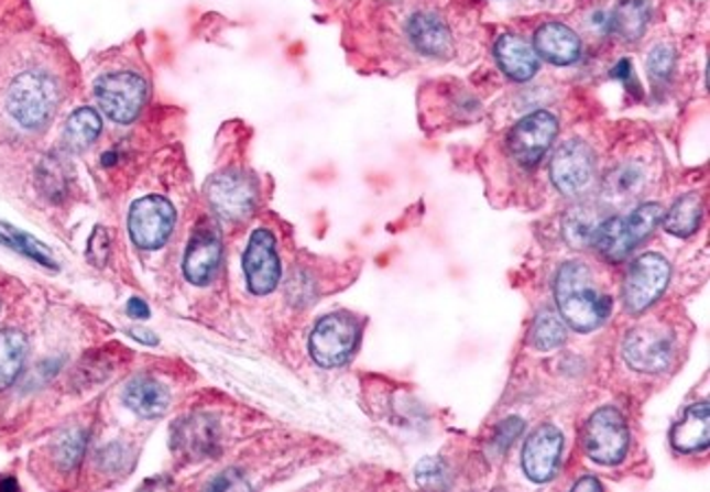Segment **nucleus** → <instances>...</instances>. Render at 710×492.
I'll list each match as a JSON object with an SVG mask.
<instances>
[{
  "mask_svg": "<svg viewBox=\"0 0 710 492\" xmlns=\"http://www.w3.org/2000/svg\"><path fill=\"white\" fill-rule=\"evenodd\" d=\"M556 300L560 316L579 332L594 330L612 309V300L599 292L592 272L579 261H570L558 272Z\"/></svg>",
  "mask_w": 710,
  "mask_h": 492,
  "instance_id": "f257e3e1",
  "label": "nucleus"
},
{
  "mask_svg": "<svg viewBox=\"0 0 710 492\" xmlns=\"http://www.w3.org/2000/svg\"><path fill=\"white\" fill-rule=\"evenodd\" d=\"M9 114L26 130L44 128L57 108V86L40 70L18 75L7 92Z\"/></svg>",
  "mask_w": 710,
  "mask_h": 492,
  "instance_id": "f03ea898",
  "label": "nucleus"
},
{
  "mask_svg": "<svg viewBox=\"0 0 710 492\" xmlns=\"http://www.w3.org/2000/svg\"><path fill=\"white\" fill-rule=\"evenodd\" d=\"M583 449L597 464L612 467L623 462L630 449V429L619 409L601 407L588 418L583 429Z\"/></svg>",
  "mask_w": 710,
  "mask_h": 492,
  "instance_id": "7ed1b4c3",
  "label": "nucleus"
},
{
  "mask_svg": "<svg viewBox=\"0 0 710 492\" xmlns=\"http://www.w3.org/2000/svg\"><path fill=\"white\" fill-rule=\"evenodd\" d=\"M95 97L99 108L114 123L128 125L141 114L146 99V81L139 73H132V70L108 73L97 79Z\"/></svg>",
  "mask_w": 710,
  "mask_h": 492,
  "instance_id": "20e7f679",
  "label": "nucleus"
},
{
  "mask_svg": "<svg viewBox=\"0 0 710 492\" xmlns=\"http://www.w3.org/2000/svg\"><path fill=\"white\" fill-rule=\"evenodd\" d=\"M359 343V325L348 314L324 316L310 332V357L321 368L343 365Z\"/></svg>",
  "mask_w": 710,
  "mask_h": 492,
  "instance_id": "39448f33",
  "label": "nucleus"
},
{
  "mask_svg": "<svg viewBox=\"0 0 710 492\" xmlns=\"http://www.w3.org/2000/svg\"><path fill=\"white\" fill-rule=\"evenodd\" d=\"M669 276H671V267L665 256L656 252H647L638 256L632 263L623 287L625 309L634 316L647 311L665 294Z\"/></svg>",
  "mask_w": 710,
  "mask_h": 492,
  "instance_id": "423d86ee",
  "label": "nucleus"
},
{
  "mask_svg": "<svg viewBox=\"0 0 710 492\" xmlns=\"http://www.w3.org/2000/svg\"><path fill=\"white\" fill-rule=\"evenodd\" d=\"M259 199V184L241 171H226L210 179L208 201L212 210L226 221L248 219Z\"/></svg>",
  "mask_w": 710,
  "mask_h": 492,
  "instance_id": "0eeeda50",
  "label": "nucleus"
},
{
  "mask_svg": "<svg viewBox=\"0 0 710 492\" xmlns=\"http://www.w3.org/2000/svg\"><path fill=\"white\" fill-rule=\"evenodd\" d=\"M558 128V119L547 110H538L525 117L512 128L507 136L510 156L523 166H536L556 141Z\"/></svg>",
  "mask_w": 710,
  "mask_h": 492,
  "instance_id": "6e6552de",
  "label": "nucleus"
},
{
  "mask_svg": "<svg viewBox=\"0 0 710 492\" xmlns=\"http://www.w3.org/2000/svg\"><path fill=\"white\" fill-rule=\"evenodd\" d=\"M130 237L141 250L162 248L175 226V210L168 199L160 195H146L130 208Z\"/></svg>",
  "mask_w": 710,
  "mask_h": 492,
  "instance_id": "1a4fd4ad",
  "label": "nucleus"
},
{
  "mask_svg": "<svg viewBox=\"0 0 710 492\" xmlns=\"http://www.w3.org/2000/svg\"><path fill=\"white\" fill-rule=\"evenodd\" d=\"M623 354L636 372H663L674 357V337L667 328L643 325L632 328L623 341Z\"/></svg>",
  "mask_w": 710,
  "mask_h": 492,
  "instance_id": "9d476101",
  "label": "nucleus"
},
{
  "mask_svg": "<svg viewBox=\"0 0 710 492\" xmlns=\"http://www.w3.org/2000/svg\"><path fill=\"white\" fill-rule=\"evenodd\" d=\"M243 270L248 287L254 296H267L278 287L283 267L276 250V237L270 230L259 228L252 234L243 254Z\"/></svg>",
  "mask_w": 710,
  "mask_h": 492,
  "instance_id": "9b49d317",
  "label": "nucleus"
},
{
  "mask_svg": "<svg viewBox=\"0 0 710 492\" xmlns=\"http://www.w3.org/2000/svg\"><path fill=\"white\" fill-rule=\"evenodd\" d=\"M597 175V156L583 141L565 143L551 161V179L565 195H581Z\"/></svg>",
  "mask_w": 710,
  "mask_h": 492,
  "instance_id": "f8f14e48",
  "label": "nucleus"
},
{
  "mask_svg": "<svg viewBox=\"0 0 710 492\" xmlns=\"http://www.w3.org/2000/svg\"><path fill=\"white\" fill-rule=\"evenodd\" d=\"M562 447H565V436L558 427H554V425L538 427L527 438L525 449H523L525 475L536 484H545V482L554 480V475L558 473V467H560Z\"/></svg>",
  "mask_w": 710,
  "mask_h": 492,
  "instance_id": "ddd939ff",
  "label": "nucleus"
},
{
  "mask_svg": "<svg viewBox=\"0 0 710 492\" xmlns=\"http://www.w3.org/2000/svg\"><path fill=\"white\" fill-rule=\"evenodd\" d=\"M221 263V239L219 232L208 226L199 228L184 254V276L193 285H208L212 276L217 274V267Z\"/></svg>",
  "mask_w": 710,
  "mask_h": 492,
  "instance_id": "4468645a",
  "label": "nucleus"
},
{
  "mask_svg": "<svg viewBox=\"0 0 710 492\" xmlns=\"http://www.w3.org/2000/svg\"><path fill=\"white\" fill-rule=\"evenodd\" d=\"M494 57L501 70L514 81H529L540 66L536 48L518 35H501L494 44Z\"/></svg>",
  "mask_w": 710,
  "mask_h": 492,
  "instance_id": "2eb2a0df",
  "label": "nucleus"
},
{
  "mask_svg": "<svg viewBox=\"0 0 710 492\" xmlns=\"http://www.w3.org/2000/svg\"><path fill=\"white\" fill-rule=\"evenodd\" d=\"M534 48L538 57L556 64V66H568L579 59L581 53V42L577 33L562 24V22H547L536 31L534 37Z\"/></svg>",
  "mask_w": 710,
  "mask_h": 492,
  "instance_id": "dca6fc26",
  "label": "nucleus"
},
{
  "mask_svg": "<svg viewBox=\"0 0 710 492\" xmlns=\"http://www.w3.org/2000/svg\"><path fill=\"white\" fill-rule=\"evenodd\" d=\"M219 442L217 425L208 416H193L173 429V447L193 460L215 453Z\"/></svg>",
  "mask_w": 710,
  "mask_h": 492,
  "instance_id": "f3484780",
  "label": "nucleus"
},
{
  "mask_svg": "<svg viewBox=\"0 0 710 492\" xmlns=\"http://www.w3.org/2000/svg\"><path fill=\"white\" fill-rule=\"evenodd\" d=\"M407 33L414 46L428 57H446L452 51V35L448 24L430 11L416 13L409 20Z\"/></svg>",
  "mask_w": 710,
  "mask_h": 492,
  "instance_id": "a211bd4d",
  "label": "nucleus"
},
{
  "mask_svg": "<svg viewBox=\"0 0 710 492\" xmlns=\"http://www.w3.org/2000/svg\"><path fill=\"white\" fill-rule=\"evenodd\" d=\"M709 405L696 403L671 429V445L680 453H698L709 447Z\"/></svg>",
  "mask_w": 710,
  "mask_h": 492,
  "instance_id": "6ab92c4d",
  "label": "nucleus"
},
{
  "mask_svg": "<svg viewBox=\"0 0 710 492\" xmlns=\"http://www.w3.org/2000/svg\"><path fill=\"white\" fill-rule=\"evenodd\" d=\"M592 245L610 263H621L638 245L634 232L630 230L627 217H605L592 239Z\"/></svg>",
  "mask_w": 710,
  "mask_h": 492,
  "instance_id": "aec40b11",
  "label": "nucleus"
},
{
  "mask_svg": "<svg viewBox=\"0 0 710 492\" xmlns=\"http://www.w3.org/2000/svg\"><path fill=\"white\" fill-rule=\"evenodd\" d=\"M125 405L142 418H157L168 409V392L153 379H134L123 394Z\"/></svg>",
  "mask_w": 710,
  "mask_h": 492,
  "instance_id": "412c9836",
  "label": "nucleus"
},
{
  "mask_svg": "<svg viewBox=\"0 0 710 492\" xmlns=\"http://www.w3.org/2000/svg\"><path fill=\"white\" fill-rule=\"evenodd\" d=\"M652 18V7L647 0H621L610 15V31H614L625 42H636L643 37Z\"/></svg>",
  "mask_w": 710,
  "mask_h": 492,
  "instance_id": "4be33fe9",
  "label": "nucleus"
},
{
  "mask_svg": "<svg viewBox=\"0 0 710 492\" xmlns=\"http://www.w3.org/2000/svg\"><path fill=\"white\" fill-rule=\"evenodd\" d=\"M702 212H704L702 195L687 193L667 210V215L663 219L665 230L674 237H691L698 232V228L702 223Z\"/></svg>",
  "mask_w": 710,
  "mask_h": 492,
  "instance_id": "5701e85b",
  "label": "nucleus"
},
{
  "mask_svg": "<svg viewBox=\"0 0 710 492\" xmlns=\"http://www.w3.org/2000/svg\"><path fill=\"white\" fill-rule=\"evenodd\" d=\"M101 134V117L95 108H79L70 114L66 130H64V143L73 152L88 150L97 136Z\"/></svg>",
  "mask_w": 710,
  "mask_h": 492,
  "instance_id": "b1692460",
  "label": "nucleus"
},
{
  "mask_svg": "<svg viewBox=\"0 0 710 492\" xmlns=\"http://www.w3.org/2000/svg\"><path fill=\"white\" fill-rule=\"evenodd\" d=\"M26 357V337L20 330H0V390H7L20 374Z\"/></svg>",
  "mask_w": 710,
  "mask_h": 492,
  "instance_id": "393cba45",
  "label": "nucleus"
},
{
  "mask_svg": "<svg viewBox=\"0 0 710 492\" xmlns=\"http://www.w3.org/2000/svg\"><path fill=\"white\" fill-rule=\"evenodd\" d=\"M603 219L605 217L594 206H579V208L570 210V215L565 221V237H567L568 243L575 248L592 245L594 232Z\"/></svg>",
  "mask_w": 710,
  "mask_h": 492,
  "instance_id": "a878e982",
  "label": "nucleus"
},
{
  "mask_svg": "<svg viewBox=\"0 0 710 492\" xmlns=\"http://www.w3.org/2000/svg\"><path fill=\"white\" fill-rule=\"evenodd\" d=\"M529 341L536 350H543V352L560 348L567 341V327L562 322V316L556 314L554 309L540 311L532 327Z\"/></svg>",
  "mask_w": 710,
  "mask_h": 492,
  "instance_id": "bb28decb",
  "label": "nucleus"
},
{
  "mask_svg": "<svg viewBox=\"0 0 710 492\" xmlns=\"http://www.w3.org/2000/svg\"><path fill=\"white\" fill-rule=\"evenodd\" d=\"M660 217H663V206L660 204H643L632 215H627L630 230L634 232L638 243L645 241L652 234V230L658 226Z\"/></svg>",
  "mask_w": 710,
  "mask_h": 492,
  "instance_id": "cd10ccee",
  "label": "nucleus"
},
{
  "mask_svg": "<svg viewBox=\"0 0 710 492\" xmlns=\"http://www.w3.org/2000/svg\"><path fill=\"white\" fill-rule=\"evenodd\" d=\"M676 66V51L667 44H658L652 48L649 57H647V70L654 84H665L669 81L671 73Z\"/></svg>",
  "mask_w": 710,
  "mask_h": 492,
  "instance_id": "c85d7f7f",
  "label": "nucleus"
},
{
  "mask_svg": "<svg viewBox=\"0 0 710 492\" xmlns=\"http://www.w3.org/2000/svg\"><path fill=\"white\" fill-rule=\"evenodd\" d=\"M643 182V175L636 166H621L619 171H614L608 179V186H610V193H614V197H634V193L638 190Z\"/></svg>",
  "mask_w": 710,
  "mask_h": 492,
  "instance_id": "c756f323",
  "label": "nucleus"
},
{
  "mask_svg": "<svg viewBox=\"0 0 710 492\" xmlns=\"http://www.w3.org/2000/svg\"><path fill=\"white\" fill-rule=\"evenodd\" d=\"M416 480L425 489H446V467L437 458H426L416 469Z\"/></svg>",
  "mask_w": 710,
  "mask_h": 492,
  "instance_id": "7c9ffc66",
  "label": "nucleus"
},
{
  "mask_svg": "<svg viewBox=\"0 0 710 492\" xmlns=\"http://www.w3.org/2000/svg\"><path fill=\"white\" fill-rule=\"evenodd\" d=\"M84 447H86V440H84L81 431L68 434L59 442V449H57V460H59L62 469H73L79 462V458L84 456Z\"/></svg>",
  "mask_w": 710,
  "mask_h": 492,
  "instance_id": "2f4dec72",
  "label": "nucleus"
},
{
  "mask_svg": "<svg viewBox=\"0 0 710 492\" xmlns=\"http://www.w3.org/2000/svg\"><path fill=\"white\" fill-rule=\"evenodd\" d=\"M521 431H523V420H521V418H507V420H503V423L499 425V429H496L494 440H492L494 449H496L499 453H503V451L514 442V438H516Z\"/></svg>",
  "mask_w": 710,
  "mask_h": 492,
  "instance_id": "473e14b6",
  "label": "nucleus"
},
{
  "mask_svg": "<svg viewBox=\"0 0 710 492\" xmlns=\"http://www.w3.org/2000/svg\"><path fill=\"white\" fill-rule=\"evenodd\" d=\"M108 234H106V230L103 228H97L95 230V234H92V239H90V250H88V256H90V261L99 267V252H101V256H103V261L108 259Z\"/></svg>",
  "mask_w": 710,
  "mask_h": 492,
  "instance_id": "72a5a7b5",
  "label": "nucleus"
},
{
  "mask_svg": "<svg viewBox=\"0 0 710 492\" xmlns=\"http://www.w3.org/2000/svg\"><path fill=\"white\" fill-rule=\"evenodd\" d=\"M210 489H215V491H239V489H250V486L239 475L223 473V475H219L217 482L210 484Z\"/></svg>",
  "mask_w": 710,
  "mask_h": 492,
  "instance_id": "f704fd0d",
  "label": "nucleus"
},
{
  "mask_svg": "<svg viewBox=\"0 0 710 492\" xmlns=\"http://www.w3.org/2000/svg\"><path fill=\"white\" fill-rule=\"evenodd\" d=\"M612 77H614V79H621L625 86H630V81H634V84H636V79H634V68H632V62H630V59H621V62L616 64V68L612 70Z\"/></svg>",
  "mask_w": 710,
  "mask_h": 492,
  "instance_id": "c9c22d12",
  "label": "nucleus"
},
{
  "mask_svg": "<svg viewBox=\"0 0 710 492\" xmlns=\"http://www.w3.org/2000/svg\"><path fill=\"white\" fill-rule=\"evenodd\" d=\"M128 314L132 318H139V320H146L149 318V307L144 305V300L141 298H132L130 305H128Z\"/></svg>",
  "mask_w": 710,
  "mask_h": 492,
  "instance_id": "e433bc0d",
  "label": "nucleus"
},
{
  "mask_svg": "<svg viewBox=\"0 0 710 492\" xmlns=\"http://www.w3.org/2000/svg\"><path fill=\"white\" fill-rule=\"evenodd\" d=\"M572 491H603V486L594 478H581L579 482L572 484Z\"/></svg>",
  "mask_w": 710,
  "mask_h": 492,
  "instance_id": "4c0bfd02",
  "label": "nucleus"
},
{
  "mask_svg": "<svg viewBox=\"0 0 710 492\" xmlns=\"http://www.w3.org/2000/svg\"><path fill=\"white\" fill-rule=\"evenodd\" d=\"M0 489H15V484H13V482H2V484H0Z\"/></svg>",
  "mask_w": 710,
  "mask_h": 492,
  "instance_id": "58836bf2",
  "label": "nucleus"
}]
</instances>
